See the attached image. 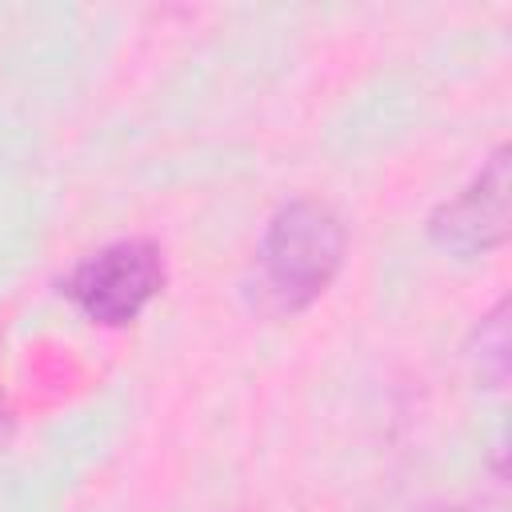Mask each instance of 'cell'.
I'll return each mask as SVG.
<instances>
[{"instance_id":"1","label":"cell","mask_w":512,"mask_h":512,"mask_svg":"<svg viewBox=\"0 0 512 512\" xmlns=\"http://www.w3.org/2000/svg\"><path fill=\"white\" fill-rule=\"evenodd\" d=\"M344 264V224L328 204L296 200L280 208L260 240L264 288L280 308L312 304Z\"/></svg>"},{"instance_id":"2","label":"cell","mask_w":512,"mask_h":512,"mask_svg":"<svg viewBox=\"0 0 512 512\" xmlns=\"http://www.w3.org/2000/svg\"><path fill=\"white\" fill-rule=\"evenodd\" d=\"M164 284L160 248L148 240H120L76 264L68 276V296L96 324H128Z\"/></svg>"},{"instance_id":"3","label":"cell","mask_w":512,"mask_h":512,"mask_svg":"<svg viewBox=\"0 0 512 512\" xmlns=\"http://www.w3.org/2000/svg\"><path fill=\"white\" fill-rule=\"evenodd\" d=\"M428 232L456 256H484L508 240V148H496L480 176L432 212Z\"/></svg>"},{"instance_id":"4","label":"cell","mask_w":512,"mask_h":512,"mask_svg":"<svg viewBox=\"0 0 512 512\" xmlns=\"http://www.w3.org/2000/svg\"><path fill=\"white\" fill-rule=\"evenodd\" d=\"M508 304L500 300L492 316L480 320V372L492 380V384H504V372H508V320H504Z\"/></svg>"},{"instance_id":"5","label":"cell","mask_w":512,"mask_h":512,"mask_svg":"<svg viewBox=\"0 0 512 512\" xmlns=\"http://www.w3.org/2000/svg\"><path fill=\"white\" fill-rule=\"evenodd\" d=\"M452 512H460V508H452Z\"/></svg>"}]
</instances>
